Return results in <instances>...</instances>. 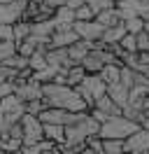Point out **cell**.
Masks as SVG:
<instances>
[{
  "label": "cell",
  "mask_w": 149,
  "mask_h": 154,
  "mask_svg": "<svg viewBox=\"0 0 149 154\" xmlns=\"http://www.w3.org/2000/svg\"><path fill=\"white\" fill-rule=\"evenodd\" d=\"M144 21L140 19V17H130V19H123V28H126V33H130V35H138L140 30H144Z\"/></svg>",
  "instance_id": "29"
},
{
  "label": "cell",
  "mask_w": 149,
  "mask_h": 154,
  "mask_svg": "<svg viewBox=\"0 0 149 154\" xmlns=\"http://www.w3.org/2000/svg\"><path fill=\"white\" fill-rule=\"evenodd\" d=\"M140 128H144V131H149V119H147V117H144V119L140 122Z\"/></svg>",
  "instance_id": "43"
},
{
  "label": "cell",
  "mask_w": 149,
  "mask_h": 154,
  "mask_svg": "<svg viewBox=\"0 0 149 154\" xmlns=\"http://www.w3.org/2000/svg\"><path fill=\"white\" fill-rule=\"evenodd\" d=\"M23 143L17 140V138H9V135H2L0 138V152H12V154H19L21 152Z\"/></svg>",
  "instance_id": "26"
},
{
  "label": "cell",
  "mask_w": 149,
  "mask_h": 154,
  "mask_svg": "<svg viewBox=\"0 0 149 154\" xmlns=\"http://www.w3.org/2000/svg\"><path fill=\"white\" fill-rule=\"evenodd\" d=\"M0 115L2 117H9V115H17V117H23L26 115V103L19 100L14 94H9L0 100Z\"/></svg>",
  "instance_id": "13"
},
{
  "label": "cell",
  "mask_w": 149,
  "mask_h": 154,
  "mask_svg": "<svg viewBox=\"0 0 149 154\" xmlns=\"http://www.w3.org/2000/svg\"><path fill=\"white\" fill-rule=\"evenodd\" d=\"M119 72H121V66H117V63H107V66L100 68L98 77L110 87V84H117V82H119Z\"/></svg>",
  "instance_id": "21"
},
{
  "label": "cell",
  "mask_w": 149,
  "mask_h": 154,
  "mask_svg": "<svg viewBox=\"0 0 149 154\" xmlns=\"http://www.w3.org/2000/svg\"><path fill=\"white\" fill-rule=\"evenodd\" d=\"M5 133H7V119H5V117L0 115V138H2Z\"/></svg>",
  "instance_id": "42"
},
{
  "label": "cell",
  "mask_w": 149,
  "mask_h": 154,
  "mask_svg": "<svg viewBox=\"0 0 149 154\" xmlns=\"http://www.w3.org/2000/svg\"><path fill=\"white\" fill-rule=\"evenodd\" d=\"M140 72H142V75L147 77V82H149V66H144V68H142V70H140Z\"/></svg>",
  "instance_id": "45"
},
{
  "label": "cell",
  "mask_w": 149,
  "mask_h": 154,
  "mask_svg": "<svg viewBox=\"0 0 149 154\" xmlns=\"http://www.w3.org/2000/svg\"><path fill=\"white\" fill-rule=\"evenodd\" d=\"M44 51L47 49L44 47H37L35 49V54L28 58V68L35 72V70H42V68H47V61H44Z\"/></svg>",
  "instance_id": "27"
},
{
  "label": "cell",
  "mask_w": 149,
  "mask_h": 154,
  "mask_svg": "<svg viewBox=\"0 0 149 154\" xmlns=\"http://www.w3.org/2000/svg\"><path fill=\"white\" fill-rule=\"evenodd\" d=\"M44 100L40 98V100H30V103H26V115H33V117H37L42 110H44Z\"/></svg>",
  "instance_id": "36"
},
{
  "label": "cell",
  "mask_w": 149,
  "mask_h": 154,
  "mask_svg": "<svg viewBox=\"0 0 149 154\" xmlns=\"http://www.w3.org/2000/svg\"><path fill=\"white\" fill-rule=\"evenodd\" d=\"M144 117H147V119H149V110H144Z\"/></svg>",
  "instance_id": "48"
},
{
  "label": "cell",
  "mask_w": 149,
  "mask_h": 154,
  "mask_svg": "<svg viewBox=\"0 0 149 154\" xmlns=\"http://www.w3.org/2000/svg\"><path fill=\"white\" fill-rule=\"evenodd\" d=\"M12 91H14V84H12V82H7V84H0V100H2L5 96H9Z\"/></svg>",
  "instance_id": "39"
},
{
  "label": "cell",
  "mask_w": 149,
  "mask_h": 154,
  "mask_svg": "<svg viewBox=\"0 0 149 154\" xmlns=\"http://www.w3.org/2000/svg\"><path fill=\"white\" fill-rule=\"evenodd\" d=\"M35 49H37L35 42H30V40H21V42L17 45V54H19V56H23V58H30L33 54H35Z\"/></svg>",
  "instance_id": "31"
},
{
  "label": "cell",
  "mask_w": 149,
  "mask_h": 154,
  "mask_svg": "<svg viewBox=\"0 0 149 154\" xmlns=\"http://www.w3.org/2000/svg\"><path fill=\"white\" fill-rule=\"evenodd\" d=\"M135 45H138V51H149V33L147 30H140L135 35Z\"/></svg>",
  "instance_id": "37"
},
{
  "label": "cell",
  "mask_w": 149,
  "mask_h": 154,
  "mask_svg": "<svg viewBox=\"0 0 149 154\" xmlns=\"http://www.w3.org/2000/svg\"><path fill=\"white\" fill-rule=\"evenodd\" d=\"M144 30H147V33H149V21H147V26H144Z\"/></svg>",
  "instance_id": "49"
},
{
  "label": "cell",
  "mask_w": 149,
  "mask_h": 154,
  "mask_svg": "<svg viewBox=\"0 0 149 154\" xmlns=\"http://www.w3.org/2000/svg\"><path fill=\"white\" fill-rule=\"evenodd\" d=\"M121 117H126V119H130V122H135V124L140 126V122L144 119V112H142V107H138V105H126L123 110H121Z\"/></svg>",
  "instance_id": "28"
},
{
  "label": "cell",
  "mask_w": 149,
  "mask_h": 154,
  "mask_svg": "<svg viewBox=\"0 0 149 154\" xmlns=\"http://www.w3.org/2000/svg\"><path fill=\"white\" fill-rule=\"evenodd\" d=\"M147 96H149V84H147Z\"/></svg>",
  "instance_id": "50"
},
{
  "label": "cell",
  "mask_w": 149,
  "mask_h": 154,
  "mask_svg": "<svg viewBox=\"0 0 149 154\" xmlns=\"http://www.w3.org/2000/svg\"><path fill=\"white\" fill-rule=\"evenodd\" d=\"M82 5H86V0H68V2H65V7H70V10H79V7H82Z\"/></svg>",
  "instance_id": "40"
},
{
  "label": "cell",
  "mask_w": 149,
  "mask_h": 154,
  "mask_svg": "<svg viewBox=\"0 0 149 154\" xmlns=\"http://www.w3.org/2000/svg\"><path fill=\"white\" fill-rule=\"evenodd\" d=\"M56 72H58V70H54V68L47 66V68H42V70H35L30 79H33V82H37V84H49V82H54Z\"/></svg>",
  "instance_id": "25"
},
{
  "label": "cell",
  "mask_w": 149,
  "mask_h": 154,
  "mask_svg": "<svg viewBox=\"0 0 149 154\" xmlns=\"http://www.w3.org/2000/svg\"><path fill=\"white\" fill-rule=\"evenodd\" d=\"M79 112H68V110H61V107H44L37 119L42 122V124H58V126H68L72 124L74 119H77Z\"/></svg>",
  "instance_id": "6"
},
{
  "label": "cell",
  "mask_w": 149,
  "mask_h": 154,
  "mask_svg": "<svg viewBox=\"0 0 149 154\" xmlns=\"http://www.w3.org/2000/svg\"><path fill=\"white\" fill-rule=\"evenodd\" d=\"M107 96H110L112 100H114V103H117V105L121 107V110L128 105V89L123 87V84H119V82H117V84H110V87H107Z\"/></svg>",
  "instance_id": "19"
},
{
  "label": "cell",
  "mask_w": 149,
  "mask_h": 154,
  "mask_svg": "<svg viewBox=\"0 0 149 154\" xmlns=\"http://www.w3.org/2000/svg\"><path fill=\"white\" fill-rule=\"evenodd\" d=\"M42 154H61V152H58V147H51V149H44Z\"/></svg>",
  "instance_id": "44"
},
{
  "label": "cell",
  "mask_w": 149,
  "mask_h": 154,
  "mask_svg": "<svg viewBox=\"0 0 149 154\" xmlns=\"http://www.w3.org/2000/svg\"><path fill=\"white\" fill-rule=\"evenodd\" d=\"M135 14L147 23L149 21V0H135Z\"/></svg>",
  "instance_id": "35"
},
{
  "label": "cell",
  "mask_w": 149,
  "mask_h": 154,
  "mask_svg": "<svg viewBox=\"0 0 149 154\" xmlns=\"http://www.w3.org/2000/svg\"><path fill=\"white\" fill-rule=\"evenodd\" d=\"M123 35H126V28H123V23H119V26H114V28H105L100 42L102 45H119Z\"/></svg>",
  "instance_id": "22"
},
{
  "label": "cell",
  "mask_w": 149,
  "mask_h": 154,
  "mask_svg": "<svg viewBox=\"0 0 149 154\" xmlns=\"http://www.w3.org/2000/svg\"><path fill=\"white\" fill-rule=\"evenodd\" d=\"M44 61H47V66L54 68V70H68L72 66V61L68 56V49H47Z\"/></svg>",
  "instance_id": "10"
},
{
  "label": "cell",
  "mask_w": 149,
  "mask_h": 154,
  "mask_svg": "<svg viewBox=\"0 0 149 154\" xmlns=\"http://www.w3.org/2000/svg\"><path fill=\"white\" fill-rule=\"evenodd\" d=\"M96 21L100 23L102 28H114V26L123 23V19H121V14H119V10H117V7L105 10V12H98V14H96Z\"/></svg>",
  "instance_id": "17"
},
{
  "label": "cell",
  "mask_w": 149,
  "mask_h": 154,
  "mask_svg": "<svg viewBox=\"0 0 149 154\" xmlns=\"http://www.w3.org/2000/svg\"><path fill=\"white\" fill-rule=\"evenodd\" d=\"M98 128H100V124L89 112H79L72 124L65 126V145L68 147H82L89 138L98 135Z\"/></svg>",
  "instance_id": "2"
},
{
  "label": "cell",
  "mask_w": 149,
  "mask_h": 154,
  "mask_svg": "<svg viewBox=\"0 0 149 154\" xmlns=\"http://www.w3.org/2000/svg\"><path fill=\"white\" fill-rule=\"evenodd\" d=\"M140 126L135 122H130L126 117H110L107 122H102L98 128V138L100 140H126L138 131Z\"/></svg>",
  "instance_id": "3"
},
{
  "label": "cell",
  "mask_w": 149,
  "mask_h": 154,
  "mask_svg": "<svg viewBox=\"0 0 149 154\" xmlns=\"http://www.w3.org/2000/svg\"><path fill=\"white\" fill-rule=\"evenodd\" d=\"M79 40V35L72 28H63V30H54L51 40H49V49H68L70 45H74Z\"/></svg>",
  "instance_id": "11"
},
{
  "label": "cell",
  "mask_w": 149,
  "mask_h": 154,
  "mask_svg": "<svg viewBox=\"0 0 149 154\" xmlns=\"http://www.w3.org/2000/svg\"><path fill=\"white\" fill-rule=\"evenodd\" d=\"M128 154H149V152H128Z\"/></svg>",
  "instance_id": "46"
},
{
  "label": "cell",
  "mask_w": 149,
  "mask_h": 154,
  "mask_svg": "<svg viewBox=\"0 0 149 154\" xmlns=\"http://www.w3.org/2000/svg\"><path fill=\"white\" fill-rule=\"evenodd\" d=\"M17 45L19 42H14V40H0V66H2L7 58L17 56Z\"/></svg>",
  "instance_id": "24"
},
{
  "label": "cell",
  "mask_w": 149,
  "mask_h": 154,
  "mask_svg": "<svg viewBox=\"0 0 149 154\" xmlns=\"http://www.w3.org/2000/svg\"><path fill=\"white\" fill-rule=\"evenodd\" d=\"M21 128H23V147H30V145H37L44 140V133H42V122L33 115H23L21 117Z\"/></svg>",
  "instance_id": "5"
},
{
  "label": "cell",
  "mask_w": 149,
  "mask_h": 154,
  "mask_svg": "<svg viewBox=\"0 0 149 154\" xmlns=\"http://www.w3.org/2000/svg\"><path fill=\"white\" fill-rule=\"evenodd\" d=\"M102 152L105 154H126L123 140H102Z\"/></svg>",
  "instance_id": "30"
},
{
  "label": "cell",
  "mask_w": 149,
  "mask_h": 154,
  "mask_svg": "<svg viewBox=\"0 0 149 154\" xmlns=\"http://www.w3.org/2000/svg\"><path fill=\"white\" fill-rule=\"evenodd\" d=\"M0 40H14L12 26H0Z\"/></svg>",
  "instance_id": "38"
},
{
  "label": "cell",
  "mask_w": 149,
  "mask_h": 154,
  "mask_svg": "<svg viewBox=\"0 0 149 154\" xmlns=\"http://www.w3.org/2000/svg\"><path fill=\"white\" fill-rule=\"evenodd\" d=\"M96 19V12L89 5H82L79 10H74V21H93Z\"/></svg>",
  "instance_id": "33"
},
{
  "label": "cell",
  "mask_w": 149,
  "mask_h": 154,
  "mask_svg": "<svg viewBox=\"0 0 149 154\" xmlns=\"http://www.w3.org/2000/svg\"><path fill=\"white\" fill-rule=\"evenodd\" d=\"M72 30L79 35V40H86V42H100L102 33H105V28H102L98 21H74L72 23Z\"/></svg>",
  "instance_id": "8"
},
{
  "label": "cell",
  "mask_w": 149,
  "mask_h": 154,
  "mask_svg": "<svg viewBox=\"0 0 149 154\" xmlns=\"http://www.w3.org/2000/svg\"><path fill=\"white\" fill-rule=\"evenodd\" d=\"M126 145V152H149V131L138 128L135 133L123 140Z\"/></svg>",
  "instance_id": "12"
},
{
  "label": "cell",
  "mask_w": 149,
  "mask_h": 154,
  "mask_svg": "<svg viewBox=\"0 0 149 154\" xmlns=\"http://www.w3.org/2000/svg\"><path fill=\"white\" fill-rule=\"evenodd\" d=\"M5 2H12V0H0V5H5Z\"/></svg>",
  "instance_id": "47"
},
{
  "label": "cell",
  "mask_w": 149,
  "mask_h": 154,
  "mask_svg": "<svg viewBox=\"0 0 149 154\" xmlns=\"http://www.w3.org/2000/svg\"><path fill=\"white\" fill-rule=\"evenodd\" d=\"M91 42H86V40H77L74 45H70L68 47V56H70V61H72V66H79L84 61V56L91 51Z\"/></svg>",
  "instance_id": "16"
},
{
  "label": "cell",
  "mask_w": 149,
  "mask_h": 154,
  "mask_svg": "<svg viewBox=\"0 0 149 154\" xmlns=\"http://www.w3.org/2000/svg\"><path fill=\"white\" fill-rule=\"evenodd\" d=\"M19 100H23V103H30V100H40L42 98V84H37L33 79H28V82H19L14 84V91H12Z\"/></svg>",
  "instance_id": "9"
},
{
  "label": "cell",
  "mask_w": 149,
  "mask_h": 154,
  "mask_svg": "<svg viewBox=\"0 0 149 154\" xmlns=\"http://www.w3.org/2000/svg\"><path fill=\"white\" fill-rule=\"evenodd\" d=\"M114 2H117V0H114Z\"/></svg>",
  "instance_id": "52"
},
{
  "label": "cell",
  "mask_w": 149,
  "mask_h": 154,
  "mask_svg": "<svg viewBox=\"0 0 149 154\" xmlns=\"http://www.w3.org/2000/svg\"><path fill=\"white\" fill-rule=\"evenodd\" d=\"M86 75H89V72H86L82 66H70L68 70H65V84H68V87H72V89L79 87Z\"/></svg>",
  "instance_id": "20"
},
{
  "label": "cell",
  "mask_w": 149,
  "mask_h": 154,
  "mask_svg": "<svg viewBox=\"0 0 149 154\" xmlns=\"http://www.w3.org/2000/svg\"><path fill=\"white\" fill-rule=\"evenodd\" d=\"M12 33H14V42H21L26 40L30 33H33V21H26V19H19L14 26H12Z\"/></svg>",
  "instance_id": "23"
},
{
  "label": "cell",
  "mask_w": 149,
  "mask_h": 154,
  "mask_svg": "<svg viewBox=\"0 0 149 154\" xmlns=\"http://www.w3.org/2000/svg\"><path fill=\"white\" fill-rule=\"evenodd\" d=\"M51 21H54V30L72 28V23H74V12L70 10V7H65V5H63V7H56Z\"/></svg>",
  "instance_id": "14"
},
{
  "label": "cell",
  "mask_w": 149,
  "mask_h": 154,
  "mask_svg": "<svg viewBox=\"0 0 149 154\" xmlns=\"http://www.w3.org/2000/svg\"><path fill=\"white\" fill-rule=\"evenodd\" d=\"M0 154H12V152H0Z\"/></svg>",
  "instance_id": "51"
},
{
  "label": "cell",
  "mask_w": 149,
  "mask_h": 154,
  "mask_svg": "<svg viewBox=\"0 0 149 154\" xmlns=\"http://www.w3.org/2000/svg\"><path fill=\"white\" fill-rule=\"evenodd\" d=\"M86 5H89L96 14H98V12H105V10L117 7V2H114V0H86Z\"/></svg>",
  "instance_id": "32"
},
{
  "label": "cell",
  "mask_w": 149,
  "mask_h": 154,
  "mask_svg": "<svg viewBox=\"0 0 149 154\" xmlns=\"http://www.w3.org/2000/svg\"><path fill=\"white\" fill-rule=\"evenodd\" d=\"M74 91L79 94V98H82L84 103L89 105V110H91L93 103H96L98 98L107 96V84H105L98 75H86L82 84H79V87H74Z\"/></svg>",
  "instance_id": "4"
},
{
  "label": "cell",
  "mask_w": 149,
  "mask_h": 154,
  "mask_svg": "<svg viewBox=\"0 0 149 154\" xmlns=\"http://www.w3.org/2000/svg\"><path fill=\"white\" fill-rule=\"evenodd\" d=\"M42 133H44V140L47 143L61 147L65 145V126H58V124H42Z\"/></svg>",
  "instance_id": "15"
},
{
  "label": "cell",
  "mask_w": 149,
  "mask_h": 154,
  "mask_svg": "<svg viewBox=\"0 0 149 154\" xmlns=\"http://www.w3.org/2000/svg\"><path fill=\"white\" fill-rule=\"evenodd\" d=\"M42 2H44V5H49L51 10H56V7H63L68 0H42Z\"/></svg>",
  "instance_id": "41"
},
{
  "label": "cell",
  "mask_w": 149,
  "mask_h": 154,
  "mask_svg": "<svg viewBox=\"0 0 149 154\" xmlns=\"http://www.w3.org/2000/svg\"><path fill=\"white\" fill-rule=\"evenodd\" d=\"M119 47L123 49V51H128V54H135V51H138V45H135V35H130V33H126V35L121 38Z\"/></svg>",
  "instance_id": "34"
},
{
  "label": "cell",
  "mask_w": 149,
  "mask_h": 154,
  "mask_svg": "<svg viewBox=\"0 0 149 154\" xmlns=\"http://www.w3.org/2000/svg\"><path fill=\"white\" fill-rule=\"evenodd\" d=\"M26 5H28V0H12V2L0 5V26H14L23 17Z\"/></svg>",
  "instance_id": "7"
},
{
  "label": "cell",
  "mask_w": 149,
  "mask_h": 154,
  "mask_svg": "<svg viewBox=\"0 0 149 154\" xmlns=\"http://www.w3.org/2000/svg\"><path fill=\"white\" fill-rule=\"evenodd\" d=\"M42 100L47 107H61L68 112H89V105L68 84H56V82L42 84Z\"/></svg>",
  "instance_id": "1"
},
{
  "label": "cell",
  "mask_w": 149,
  "mask_h": 154,
  "mask_svg": "<svg viewBox=\"0 0 149 154\" xmlns=\"http://www.w3.org/2000/svg\"><path fill=\"white\" fill-rule=\"evenodd\" d=\"M93 107H96V110H100V112H102L105 117H107V119H110V117H119V115H121V107L117 105V103H114V100H112L110 96L98 98V100L93 103Z\"/></svg>",
  "instance_id": "18"
}]
</instances>
